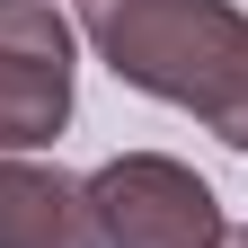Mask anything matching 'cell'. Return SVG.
<instances>
[{"mask_svg": "<svg viewBox=\"0 0 248 248\" xmlns=\"http://www.w3.org/2000/svg\"><path fill=\"white\" fill-rule=\"evenodd\" d=\"M89 36L115 80L195 107L231 151H248V18L231 0H89Z\"/></svg>", "mask_w": 248, "mask_h": 248, "instance_id": "obj_1", "label": "cell"}, {"mask_svg": "<svg viewBox=\"0 0 248 248\" xmlns=\"http://www.w3.org/2000/svg\"><path fill=\"white\" fill-rule=\"evenodd\" d=\"M89 222H98L107 248H231V222L213 204V186L195 169L160 160V151L107 160L89 177Z\"/></svg>", "mask_w": 248, "mask_h": 248, "instance_id": "obj_2", "label": "cell"}, {"mask_svg": "<svg viewBox=\"0 0 248 248\" xmlns=\"http://www.w3.org/2000/svg\"><path fill=\"white\" fill-rule=\"evenodd\" d=\"M71 115V27L53 0H0V160L36 151Z\"/></svg>", "mask_w": 248, "mask_h": 248, "instance_id": "obj_3", "label": "cell"}, {"mask_svg": "<svg viewBox=\"0 0 248 248\" xmlns=\"http://www.w3.org/2000/svg\"><path fill=\"white\" fill-rule=\"evenodd\" d=\"M0 248H107L89 222V186L0 160Z\"/></svg>", "mask_w": 248, "mask_h": 248, "instance_id": "obj_4", "label": "cell"}, {"mask_svg": "<svg viewBox=\"0 0 248 248\" xmlns=\"http://www.w3.org/2000/svg\"><path fill=\"white\" fill-rule=\"evenodd\" d=\"M231 248H248V231H231Z\"/></svg>", "mask_w": 248, "mask_h": 248, "instance_id": "obj_5", "label": "cell"}]
</instances>
